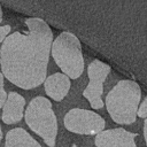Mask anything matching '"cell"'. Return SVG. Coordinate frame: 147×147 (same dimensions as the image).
Listing matches in <instances>:
<instances>
[{"label": "cell", "instance_id": "obj_9", "mask_svg": "<svg viewBox=\"0 0 147 147\" xmlns=\"http://www.w3.org/2000/svg\"><path fill=\"white\" fill-rule=\"evenodd\" d=\"M70 86V78L61 72H56L46 77L44 82L46 94L55 101H62L68 94Z\"/></svg>", "mask_w": 147, "mask_h": 147}, {"label": "cell", "instance_id": "obj_10", "mask_svg": "<svg viewBox=\"0 0 147 147\" xmlns=\"http://www.w3.org/2000/svg\"><path fill=\"white\" fill-rule=\"evenodd\" d=\"M5 147H41V146L24 129L15 127L7 132Z\"/></svg>", "mask_w": 147, "mask_h": 147}, {"label": "cell", "instance_id": "obj_8", "mask_svg": "<svg viewBox=\"0 0 147 147\" xmlns=\"http://www.w3.org/2000/svg\"><path fill=\"white\" fill-rule=\"evenodd\" d=\"M25 99L17 92H9L2 106L1 118L5 124H15L23 118Z\"/></svg>", "mask_w": 147, "mask_h": 147}, {"label": "cell", "instance_id": "obj_16", "mask_svg": "<svg viewBox=\"0 0 147 147\" xmlns=\"http://www.w3.org/2000/svg\"><path fill=\"white\" fill-rule=\"evenodd\" d=\"M2 130H1V125H0V141H1V139H2Z\"/></svg>", "mask_w": 147, "mask_h": 147}, {"label": "cell", "instance_id": "obj_13", "mask_svg": "<svg viewBox=\"0 0 147 147\" xmlns=\"http://www.w3.org/2000/svg\"><path fill=\"white\" fill-rule=\"evenodd\" d=\"M9 32H10V26L8 24L0 26V44L5 40V38L9 34Z\"/></svg>", "mask_w": 147, "mask_h": 147}, {"label": "cell", "instance_id": "obj_14", "mask_svg": "<svg viewBox=\"0 0 147 147\" xmlns=\"http://www.w3.org/2000/svg\"><path fill=\"white\" fill-rule=\"evenodd\" d=\"M144 138H145V142L147 146V118L144 122Z\"/></svg>", "mask_w": 147, "mask_h": 147}, {"label": "cell", "instance_id": "obj_6", "mask_svg": "<svg viewBox=\"0 0 147 147\" xmlns=\"http://www.w3.org/2000/svg\"><path fill=\"white\" fill-rule=\"evenodd\" d=\"M110 72V67L100 61L93 60L87 68L88 84L83 91V95L88 100L93 109H101L105 106L102 100L103 93V83Z\"/></svg>", "mask_w": 147, "mask_h": 147}, {"label": "cell", "instance_id": "obj_15", "mask_svg": "<svg viewBox=\"0 0 147 147\" xmlns=\"http://www.w3.org/2000/svg\"><path fill=\"white\" fill-rule=\"evenodd\" d=\"M2 22V9H1V5H0V23Z\"/></svg>", "mask_w": 147, "mask_h": 147}, {"label": "cell", "instance_id": "obj_11", "mask_svg": "<svg viewBox=\"0 0 147 147\" xmlns=\"http://www.w3.org/2000/svg\"><path fill=\"white\" fill-rule=\"evenodd\" d=\"M137 116H139L140 118H147V95L144 98V100L139 105Z\"/></svg>", "mask_w": 147, "mask_h": 147}, {"label": "cell", "instance_id": "obj_1", "mask_svg": "<svg viewBox=\"0 0 147 147\" xmlns=\"http://www.w3.org/2000/svg\"><path fill=\"white\" fill-rule=\"evenodd\" d=\"M28 30L8 34L1 42L0 67L3 77L23 90L45 82L53 42V32L41 18L25 20Z\"/></svg>", "mask_w": 147, "mask_h": 147}, {"label": "cell", "instance_id": "obj_2", "mask_svg": "<svg viewBox=\"0 0 147 147\" xmlns=\"http://www.w3.org/2000/svg\"><path fill=\"white\" fill-rule=\"evenodd\" d=\"M141 90L137 82L119 80L106 96V108L111 119L117 124H132L136 122L140 105Z\"/></svg>", "mask_w": 147, "mask_h": 147}, {"label": "cell", "instance_id": "obj_12", "mask_svg": "<svg viewBox=\"0 0 147 147\" xmlns=\"http://www.w3.org/2000/svg\"><path fill=\"white\" fill-rule=\"evenodd\" d=\"M7 99V93L5 91V85H3V75L0 70V108L5 105V101Z\"/></svg>", "mask_w": 147, "mask_h": 147}, {"label": "cell", "instance_id": "obj_7", "mask_svg": "<svg viewBox=\"0 0 147 147\" xmlns=\"http://www.w3.org/2000/svg\"><path fill=\"white\" fill-rule=\"evenodd\" d=\"M136 133L124 130L123 127L103 130L95 136L96 147H137Z\"/></svg>", "mask_w": 147, "mask_h": 147}, {"label": "cell", "instance_id": "obj_5", "mask_svg": "<svg viewBox=\"0 0 147 147\" xmlns=\"http://www.w3.org/2000/svg\"><path fill=\"white\" fill-rule=\"evenodd\" d=\"M67 130L78 134H98L105 130L106 122L96 113L82 108H72L64 116Z\"/></svg>", "mask_w": 147, "mask_h": 147}, {"label": "cell", "instance_id": "obj_17", "mask_svg": "<svg viewBox=\"0 0 147 147\" xmlns=\"http://www.w3.org/2000/svg\"><path fill=\"white\" fill-rule=\"evenodd\" d=\"M72 147H76V146H72Z\"/></svg>", "mask_w": 147, "mask_h": 147}, {"label": "cell", "instance_id": "obj_3", "mask_svg": "<svg viewBox=\"0 0 147 147\" xmlns=\"http://www.w3.org/2000/svg\"><path fill=\"white\" fill-rule=\"evenodd\" d=\"M52 56L62 74L70 79L78 78L84 71V57L79 39L71 32L60 33L52 42Z\"/></svg>", "mask_w": 147, "mask_h": 147}, {"label": "cell", "instance_id": "obj_4", "mask_svg": "<svg viewBox=\"0 0 147 147\" xmlns=\"http://www.w3.org/2000/svg\"><path fill=\"white\" fill-rule=\"evenodd\" d=\"M24 118L28 126L42 138L48 147H55L57 119L51 101L45 96H36L28 105Z\"/></svg>", "mask_w": 147, "mask_h": 147}]
</instances>
